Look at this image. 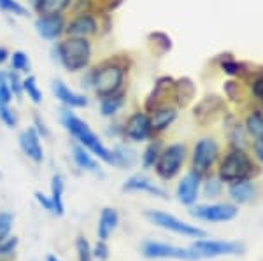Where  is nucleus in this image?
<instances>
[{"label":"nucleus","mask_w":263,"mask_h":261,"mask_svg":"<svg viewBox=\"0 0 263 261\" xmlns=\"http://www.w3.org/2000/svg\"><path fill=\"white\" fill-rule=\"evenodd\" d=\"M53 60L62 65L67 72L78 74L90 67L93 58V46L90 39L81 37H63L57 41L51 49Z\"/></svg>","instance_id":"nucleus-1"},{"label":"nucleus","mask_w":263,"mask_h":261,"mask_svg":"<svg viewBox=\"0 0 263 261\" xmlns=\"http://www.w3.org/2000/svg\"><path fill=\"white\" fill-rule=\"evenodd\" d=\"M126 67L125 63L120 62L118 58H111L99 63L97 67L88 72L86 75V86L91 88L93 93L99 98L114 95L123 91V83H125Z\"/></svg>","instance_id":"nucleus-2"},{"label":"nucleus","mask_w":263,"mask_h":261,"mask_svg":"<svg viewBox=\"0 0 263 261\" xmlns=\"http://www.w3.org/2000/svg\"><path fill=\"white\" fill-rule=\"evenodd\" d=\"M60 121H62L63 128L78 140L79 146H83L84 149H88L91 154H95L97 158H100L102 162L112 165V162H114L112 149H107V147L102 144L99 135L88 126L86 121H83L79 116H76L74 112H72V109H62Z\"/></svg>","instance_id":"nucleus-3"},{"label":"nucleus","mask_w":263,"mask_h":261,"mask_svg":"<svg viewBox=\"0 0 263 261\" xmlns=\"http://www.w3.org/2000/svg\"><path fill=\"white\" fill-rule=\"evenodd\" d=\"M254 163L249 158V154L246 153L242 147H233L230 153L223 158L221 165L218 170V177L221 179V183H239V180H248L251 179L254 174Z\"/></svg>","instance_id":"nucleus-4"},{"label":"nucleus","mask_w":263,"mask_h":261,"mask_svg":"<svg viewBox=\"0 0 263 261\" xmlns=\"http://www.w3.org/2000/svg\"><path fill=\"white\" fill-rule=\"evenodd\" d=\"M186 154H188V149L181 142H176V144H171L162 149V154H160L158 162L155 165L158 177L163 180H171L176 177L181 172L182 165H184Z\"/></svg>","instance_id":"nucleus-5"},{"label":"nucleus","mask_w":263,"mask_h":261,"mask_svg":"<svg viewBox=\"0 0 263 261\" xmlns=\"http://www.w3.org/2000/svg\"><path fill=\"white\" fill-rule=\"evenodd\" d=\"M146 217L153 225L158 226V228L168 230V231H172V233L182 235V237H192V238L207 237L205 230L198 228V226H193V225H188V223L177 219V217H174L167 212H162V210H146Z\"/></svg>","instance_id":"nucleus-6"},{"label":"nucleus","mask_w":263,"mask_h":261,"mask_svg":"<svg viewBox=\"0 0 263 261\" xmlns=\"http://www.w3.org/2000/svg\"><path fill=\"white\" fill-rule=\"evenodd\" d=\"M219 156V146L214 138L203 137L195 144L192 154V170L200 174L202 177L211 172V168Z\"/></svg>","instance_id":"nucleus-7"},{"label":"nucleus","mask_w":263,"mask_h":261,"mask_svg":"<svg viewBox=\"0 0 263 261\" xmlns=\"http://www.w3.org/2000/svg\"><path fill=\"white\" fill-rule=\"evenodd\" d=\"M192 251L198 258H219V256H239L244 252V246L239 242L205 240L200 238L192 246Z\"/></svg>","instance_id":"nucleus-8"},{"label":"nucleus","mask_w":263,"mask_h":261,"mask_svg":"<svg viewBox=\"0 0 263 261\" xmlns=\"http://www.w3.org/2000/svg\"><path fill=\"white\" fill-rule=\"evenodd\" d=\"M35 32L41 39L57 42L65 37L67 16L65 14H39L33 21Z\"/></svg>","instance_id":"nucleus-9"},{"label":"nucleus","mask_w":263,"mask_h":261,"mask_svg":"<svg viewBox=\"0 0 263 261\" xmlns=\"http://www.w3.org/2000/svg\"><path fill=\"white\" fill-rule=\"evenodd\" d=\"M142 254L151 259H186V261L198 259V256L192 249H182V247L168 246V244H160V242H144Z\"/></svg>","instance_id":"nucleus-10"},{"label":"nucleus","mask_w":263,"mask_h":261,"mask_svg":"<svg viewBox=\"0 0 263 261\" xmlns=\"http://www.w3.org/2000/svg\"><path fill=\"white\" fill-rule=\"evenodd\" d=\"M100 30V21L93 12H78L70 19H67L65 37H81L90 39Z\"/></svg>","instance_id":"nucleus-11"},{"label":"nucleus","mask_w":263,"mask_h":261,"mask_svg":"<svg viewBox=\"0 0 263 261\" xmlns=\"http://www.w3.org/2000/svg\"><path fill=\"white\" fill-rule=\"evenodd\" d=\"M193 217L200 221L207 223H227L235 219V216L239 214L235 205L232 204H209V205H197L192 209Z\"/></svg>","instance_id":"nucleus-12"},{"label":"nucleus","mask_w":263,"mask_h":261,"mask_svg":"<svg viewBox=\"0 0 263 261\" xmlns=\"http://www.w3.org/2000/svg\"><path fill=\"white\" fill-rule=\"evenodd\" d=\"M123 135L130 138L132 142H144L153 135L151 128V117L146 111L134 112L128 119H126L125 126H123Z\"/></svg>","instance_id":"nucleus-13"},{"label":"nucleus","mask_w":263,"mask_h":261,"mask_svg":"<svg viewBox=\"0 0 263 261\" xmlns=\"http://www.w3.org/2000/svg\"><path fill=\"white\" fill-rule=\"evenodd\" d=\"M51 91H53L54 98H57L65 109H84L88 105L86 95L70 90V88L63 81H60V79H54V81L51 83Z\"/></svg>","instance_id":"nucleus-14"},{"label":"nucleus","mask_w":263,"mask_h":261,"mask_svg":"<svg viewBox=\"0 0 263 261\" xmlns=\"http://www.w3.org/2000/svg\"><path fill=\"white\" fill-rule=\"evenodd\" d=\"M200 184H202V175L197 172H188L184 175L176 189V196L177 202L182 205H193L198 198V191H200Z\"/></svg>","instance_id":"nucleus-15"},{"label":"nucleus","mask_w":263,"mask_h":261,"mask_svg":"<svg viewBox=\"0 0 263 261\" xmlns=\"http://www.w3.org/2000/svg\"><path fill=\"white\" fill-rule=\"evenodd\" d=\"M20 147L23 151V154L28 159H32L33 163H41L44 159V151H42L41 144V135L37 133V130L33 126H28L20 133Z\"/></svg>","instance_id":"nucleus-16"},{"label":"nucleus","mask_w":263,"mask_h":261,"mask_svg":"<svg viewBox=\"0 0 263 261\" xmlns=\"http://www.w3.org/2000/svg\"><path fill=\"white\" fill-rule=\"evenodd\" d=\"M149 117L153 133H162L167 128H171V125L177 119V109L174 105L163 104L160 107H156L155 111H151Z\"/></svg>","instance_id":"nucleus-17"},{"label":"nucleus","mask_w":263,"mask_h":261,"mask_svg":"<svg viewBox=\"0 0 263 261\" xmlns=\"http://www.w3.org/2000/svg\"><path fill=\"white\" fill-rule=\"evenodd\" d=\"M123 191H144V193H149L153 196H158V198H167V193L163 191L162 188H158L155 183H151L147 177L144 175H132L130 179L125 180L123 184Z\"/></svg>","instance_id":"nucleus-18"},{"label":"nucleus","mask_w":263,"mask_h":261,"mask_svg":"<svg viewBox=\"0 0 263 261\" xmlns=\"http://www.w3.org/2000/svg\"><path fill=\"white\" fill-rule=\"evenodd\" d=\"M228 195L235 204H251L258 195V188L254 186L251 180H239L233 183L228 188Z\"/></svg>","instance_id":"nucleus-19"},{"label":"nucleus","mask_w":263,"mask_h":261,"mask_svg":"<svg viewBox=\"0 0 263 261\" xmlns=\"http://www.w3.org/2000/svg\"><path fill=\"white\" fill-rule=\"evenodd\" d=\"M72 158H74V163L78 165L81 170L84 172H91V174L102 175V170L97 163V159L91 156V153L88 149H84L83 146L74 144L72 146Z\"/></svg>","instance_id":"nucleus-20"},{"label":"nucleus","mask_w":263,"mask_h":261,"mask_svg":"<svg viewBox=\"0 0 263 261\" xmlns=\"http://www.w3.org/2000/svg\"><path fill=\"white\" fill-rule=\"evenodd\" d=\"M118 223H120V214H118L116 209L105 207L100 214L99 219V228H97V233H99L100 240H107L111 237V233L116 230Z\"/></svg>","instance_id":"nucleus-21"},{"label":"nucleus","mask_w":263,"mask_h":261,"mask_svg":"<svg viewBox=\"0 0 263 261\" xmlns=\"http://www.w3.org/2000/svg\"><path fill=\"white\" fill-rule=\"evenodd\" d=\"M125 102H126L125 91H120V93L104 96V98H100V114L104 116V117L116 116L118 112H120L121 109H123Z\"/></svg>","instance_id":"nucleus-22"},{"label":"nucleus","mask_w":263,"mask_h":261,"mask_svg":"<svg viewBox=\"0 0 263 261\" xmlns=\"http://www.w3.org/2000/svg\"><path fill=\"white\" fill-rule=\"evenodd\" d=\"M174 98L179 105H186L195 96V84L190 77H181L172 84Z\"/></svg>","instance_id":"nucleus-23"},{"label":"nucleus","mask_w":263,"mask_h":261,"mask_svg":"<svg viewBox=\"0 0 263 261\" xmlns=\"http://www.w3.org/2000/svg\"><path fill=\"white\" fill-rule=\"evenodd\" d=\"M63 177L60 174H54L51 179V202H53V214L57 216H63L65 212V205H63Z\"/></svg>","instance_id":"nucleus-24"},{"label":"nucleus","mask_w":263,"mask_h":261,"mask_svg":"<svg viewBox=\"0 0 263 261\" xmlns=\"http://www.w3.org/2000/svg\"><path fill=\"white\" fill-rule=\"evenodd\" d=\"M74 0H41L37 14H65L72 7Z\"/></svg>","instance_id":"nucleus-25"},{"label":"nucleus","mask_w":263,"mask_h":261,"mask_svg":"<svg viewBox=\"0 0 263 261\" xmlns=\"http://www.w3.org/2000/svg\"><path fill=\"white\" fill-rule=\"evenodd\" d=\"M112 165L118 168H130L132 165H135L137 156H135V151H132L126 146H118L112 149Z\"/></svg>","instance_id":"nucleus-26"},{"label":"nucleus","mask_w":263,"mask_h":261,"mask_svg":"<svg viewBox=\"0 0 263 261\" xmlns=\"http://www.w3.org/2000/svg\"><path fill=\"white\" fill-rule=\"evenodd\" d=\"M23 95H27L28 100H30L32 104H35V105L42 104L44 95H42V90L39 88V84H37L35 75L28 74V75H25V77H23Z\"/></svg>","instance_id":"nucleus-27"},{"label":"nucleus","mask_w":263,"mask_h":261,"mask_svg":"<svg viewBox=\"0 0 263 261\" xmlns=\"http://www.w3.org/2000/svg\"><path fill=\"white\" fill-rule=\"evenodd\" d=\"M246 130L254 142H263V114L260 111H254L246 117Z\"/></svg>","instance_id":"nucleus-28"},{"label":"nucleus","mask_w":263,"mask_h":261,"mask_svg":"<svg viewBox=\"0 0 263 261\" xmlns=\"http://www.w3.org/2000/svg\"><path fill=\"white\" fill-rule=\"evenodd\" d=\"M9 63H11V70H14V72L18 74H30V58H28V54L25 51H12L11 53V58H9Z\"/></svg>","instance_id":"nucleus-29"},{"label":"nucleus","mask_w":263,"mask_h":261,"mask_svg":"<svg viewBox=\"0 0 263 261\" xmlns=\"http://www.w3.org/2000/svg\"><path fill=\"white\" fill-rule=\"evenodd\" d=\"M160 154H162V142L160 140H153L147 144V147L142 153V167L144 168H151L156 165Z\"/></svg>","instance_id":"nucleus-30"},{"label":"nucleus","mask_w":263,"mask_h":261,"mask_svg":"<svg viewBox=\"0 0 263 261\" xmlns=\"http://www.w3.org/2000/svg\"><path fill=\"white\" fill-rule=\"evenodd\" d=\"M0 11L14 18H25L28 16V7L23 6L20 0H0Z\"/></svg>","instance_id":"nucleus-31"},{"label":"nucleus","mask_w":263,"mask_h":261,"mask_svg":"<svg viewBox=\"0 0 263 261\" xmlns=\"http://www.w3.org/2000/svg\"><path fill=\"white\" fill-rule=\"evenodd\" d=\"M7 83H9L12 96L20 100L23 96V77H21V74L14 72V70H7Z\"/></svg>","instance_id":"nucleus-32"},{"label":"nucleus","mask_w":263,"mask_h":261,"mask_svg":"<svg viewBox=\"0 0 263 261\" xmlns=\"http://www.w3.org/2000/svg\"><path fill=\"white\" fill-rule=\"evenodd\" d=\"M149 41H151V44L158 46L160 53H162V54L172 49V39L167 35V33H163V32H153V33H149Z\"/></svg>","instance_id":"nucleus-33"},{"label":"nucleus","mask_w":263,"mask_h":261,"mask_svg":"<svg viewBox=\"0 0 263 261\" xmlns=\"http://www.w3.org/2000/svg\"><path fill=\"white\" fill-rule=\"evenodd\" d=\"M12 98L14 96H12L9 83H7V70H0V104L11 105Z\"/></svg>","instance_id":"nucleus-34"},{"label":"nucleus","mask_w":263,"mask_h":261,"mask_svg":"<svg viewBox=\"0 0 263 261\" xmlns=\"http://www.w3.org/2000/svg\"><path fill=\"white\" fill-rule=\"evenodd\" d=\"M0 121H2L7 128H14V126L18 125V116H16V112L11 109V105L0 104Z\"/></svg>","instance_id":"nucleus-35"},{"label":"nucleus","mask_w":263,"mask_h":261,"mask_svg":"<svg viewBox=\"0 0 263 261\" xmlns=\"http://www.w3.org/2000/svg\"><path fill=\"white\" fill-rule=\"evenodd\" d=\"M76 249H78L79 261H93L91 247L84 237H78V240H76Z\"/></svg>","instance_id":"nucleus-36"},{"label":"nucleus","mask_w":263,"mask_h":261,"mask_svg":"<svg viewBox=\"0 0 263 261\" xmlns=\"http://www.w3.org/2000/svg\"><path fill=\"white\" fill-rule=\"evenodd\" d=\"M11 228H12V214L0 212V240L9 237Z\"/></svg>","instance_id":"nucleus-37"},{"label":"nucleus","mask_w":263,"mask_h":261,"mask_svg":"<svg viewBox=\"0 0 263 261\" xmlns=\"http://www.w3.org/2000/svg\"><path fill=\"white\" fill-rule=\"evenodd\" d=\"M221 179H209L205 183V186H203V195L205 196H211V198H214V196H218L219 193H221Z\"/></svg>","instance_id":"nucleus-38"},{"label":"nucleus","mask_w":263,"mask_h":261,"mask_svg":"<svg viewBox=\"0 0 263 261\" xmlns=\"http://www.w3.org/2000/svg\"><path fill=\"white\" fill-rule=\"evenodd\" d=\"M221 69H223V72L228 75H239V74H242L244 67L235 60H227V62H221Z\"/></svg>","instance_id":"nucleus-39"},{"label":"nucleus","mask_w":263,"mask_h":261,"mask_svg":"<svg viewBox=\"0 0 263 261\" xmlns=\"http://www.w3.org/2000/svg\"><path fill=\"white\" fill-rule=\"evenodd\" d=\"M16 246H18V238L16 237H6L0 240V256H6L14 252Z\"/></svg>","instance_id":"nucleus-40"},{"label":"nucleus","mask_w":263,"mask_h":261,"mask_svg":"<svg viewBox=\"0 0 263 261\" xmlns=\"http://www.w3.org/2000/svg\"><path fill=\"white\" fill-rule=\"evenodd\" d=\"M91 252H93V258H97L100 261H105L109 258V247H107V244H105V240L97 242V246L93 247Z\"/></svg>","instance_id":"nucleus-41"},{"label":"nucleus","mask_w":263,"mask_h":261,"mask_svg":"<svg viewBox=\"0 0 263 261\" xmlns=\"http://www.w3.org/2000/svg\"><path fill=\"white\" fill-rule=\"evenodd\" d=\"M35 200L39 202V205L44 210H49L51 214H53V202H51V196H46L44 193L41 191H35Z\"/></svg>","instance_id":"nucleus-42"},{"label":"nucleus","mask_w":263,"mask_h":261,"mask_svg":"<svg viewBox=\"0 0 263 261\" xmlns=\"http://www.w3.org/2000/svg\"><path fill=\"white\" fill-rule=\"evenodd\" d=\"M33 128L37 130V133L41 135V138H44V137H49V130H48V126H46L44 121L41 119L39 116H33Z\"/></svg>","instance_id":"nucleus-43"},{"label":"nucleus","mask_w":263,"mask_h":261,"mask_svg":"<svg viewBox=\"0 0 263 261\" xmlns=\"http://www.w3.org/2000/svg\"><path fill=\"white\" fill-rule=\"evenodd\" d=\"M251 90H253V95L256 96V98L263 104V77H258L256 81L253 83Z\"/></svg>","instance_id":"nucleus-44"},{"label":"nucleus","mask_w":263,"mask_h":261,"mask_svg":"<svg viewBox=\"0 0 263 261\" xmlns=\"http://www.w3.org/2000/svg\"><path fill=\"white\" fill-rule=\"evenodd\" d=\"M9 58H11V51L6 46H0V67L6 65V63L9 62Z\"/></svg>","instance_id":"nucleus-45"},{"label":"nucleus","mask_w":263,"mask_h":261,"mask_svg":"<svg viewBox=\"0 0 263 261\" xmlns=\"http://www.w3.org/2000/svg\"><path fill=\"white\" fill-rule=\"evenodd\" d=\"M253 151H254V156H256V159L263 165V142H254Z\"/></svg>","instance_id":"nucleus-46"},{"label":"nucleus","mask_w":263,"mask_h":261,"mask_svg":"<svg viewBox=\"0 0 263 261\" xmlns=\"http://www.w3.org/2000/svg\"><path fill=\"white\" fill-rule=\"evenodd\" d=\"M46 261H60L57 258V256H48V258H46Z\"/></svg>","instance_id":"nucleus-47"}]
</instances>
